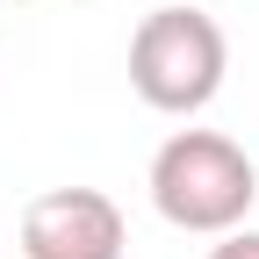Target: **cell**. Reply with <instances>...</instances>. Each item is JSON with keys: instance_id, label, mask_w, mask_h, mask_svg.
I'll return each mask as SVG.
<instances>
[{"instance_id": "6da1fadb", "label": "cell", "mask_w": 259, "mask_h": 259, "mask_svg": "<svg viewBox=\"0 0 259 259\" xmlns=\"http://www.w3.org/2000/svg\"><path fill=\"white\" fill-rule=\"evenodd\" d=\"M151 209L194 238H223L238 231L259 202V166L245 158L238 137L223 130H173L166 144L151 151Z\"/></svg>"}, {"instance_id": "7a4b0ae2", "label": "cell", "mask_w": 259, "mask_h": 259, "mask_svg": "<svg viewBox=\"0 0 259 259\" xmlns=\"http://www.w3.org/2000/svg\"><path fill=\"white\" fill-rule=\"evenodd\" d=\"M223 72H231V36L202 8H151L130 36V87L158 115H202L223 94Z\"/></svg>"}, {"instance_id": "3957f363", "label": "cell", "mask_w": 259, "mask_h": 259, "mask_svg": "<svg viewBox=\"0 0 259 259\" xmlns=\"http://www.w3.org/2000/svg\"><path fill=\"white\" fill-rule=\"evenodd\" d=\"M130 223L101 187H44L22 209V259H122Z\"/></svg>"}, {"instance_id": "277c9868", "label": "cell", "mask_w": 259, "mask_h": 259, "mask_svg": "<svg viewBox=\"0 0 259 259\" xmlns=\"http://www.w3.org/2000/svg\"><path fill=\"white\" fill-rule=\"evenodd\" d=\"M209 259H259V231H252V223H238V231H223V238L209 245Z\"/></svg>"}]
</instances>
